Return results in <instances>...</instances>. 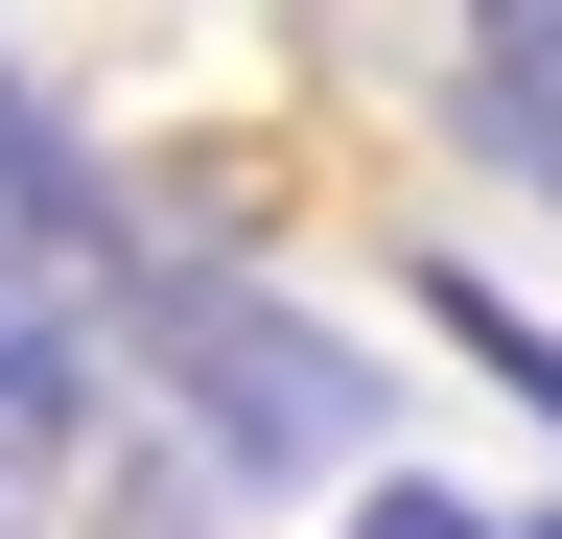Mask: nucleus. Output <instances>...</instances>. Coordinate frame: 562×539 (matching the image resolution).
<instances>
[{
	"mask_svg": "<svg viewBox=\"0 0 562 539\" xmlns=\"http://www.w3.org/2000/svg\"><path fill=\"white\" fill-rule=\"evenodd\" d=\"M117 352L165 375V398H188L235 469H328V446H375V375H351L305 305L211 282V258H117Z\"/></svg>",
	"mask_w": 562,
	"mask_h": 539,
	"instance_id": "1",
	"label": "nucleus"
},
{
	"mask_svg": "<svg viewBox=\"0 0 562 539\" xmlns=\"http://www.w3.org/2000/svg\"><path fill=\"white\" fill-rule=\"evenodd\" d=\"M469 142L562 165V0H469Z\"/></svg>",
	"mask_w": 562,
	"mask_h": 539,
	"instance_id": "2",
	"label": "nucleus"
},
{
	"mask_svg": "<svg viewBox=\"0 0 562 539\" xmlns=\"http://www.w3.org/2000/svg\"><path fill=\"white\" fill-rule=\"evenodd\" d=\"M422 305H446V328H469V375H492V398H539V423H562V328H516V305H492V282H469V258H446V282H422Z\"/></svg>",
	"mask_w": 562,
	"mask_h": 539,
	"instance_id": "3",
	"label": "nucleus"
},
{
	"mask_svg": "<svg viewBox=\"0 0 562 539\" xmlns=\"http://www.w3.org/2000/svg\"><path fill=\"white\" fill-rule=\"evenodd\" d=\"M70 423V328H0V516H24V446Z\"/></svg>",
	"mask_w": 562,
	"mask_h": 539,
	"instance_id": "4",
	"label": "nucleus"
},
{
	"mask_svg": "<svg viewBox=\"0 0 562 539\" xmlns=\"http://www.w3.org/2000/svg\"><path fill=\"white\" fill-rule=\"evenodd\" d=\"M328 539H516V516H469V493H446V469H375V493H351Z\"/></svg>",
	"mask_w": 562,
	"mask_h": 539,
	"instance_id": "5",
	"label": "nucleus"
},
{
	"mask_svg": "<svg viewBox=\"0 0 562 539\" xmlns=\"http://www.w3.org/2000/svg\"><path fill=\"white\" fill-rule=\"evenodd\" d=\"M0 328H24V305H0Z\"/></svg>",
	"mask_w": 562,
	"mask_h": 539,
	"instance_id": "6",
	"label": "nucleus"
},
{
	"mask_svg": "<svg viewBox=\"0 0 562 539\" xmlns=\"http://www.w3.org/2000/svg\"><path fill=\"white\" fill-rule=\"evenodd\" d=\"M539 539H562V516H539Z\"/></svg>",
	"mask_w": 562,
	"mask_h": 539,
	"instance_id": "7",
	"label": "nucleus"
}]
</instances>
